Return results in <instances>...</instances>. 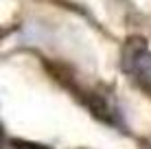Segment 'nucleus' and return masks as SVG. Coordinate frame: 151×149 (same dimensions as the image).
Returning <instances> with one entry per match:
<instances>
[{
	"mask_svg": "<svg viewBox=\"0 0 151 149\" xmlns=\"http://www.w3.org/2000/svg\"><path fill=\"white\" fill-rule=\"evenodd\" d=\"M86 105L90 107V112L96 116V119H101L103 123H110V125L118 127L121 125V114H118L116 110V101L112 99L110 92H92V94L86 96Z\"/></svg>",
	"mask_w": 151,
	"mask_h": 149,
	"instance_id": "f03ea898",
	"label": "nucleus"
},
{
	"mask_svg": "<svg viewBox=\"0 0 151 149\" xmlns=\"http://www.w3.org/2000/svg\"><path fill=\"white\" fill-rule=\"evenodd\" d=\"M123 70L151 94V53L145 46V40L132 37L127 42L123 53Z\"/></svg>",
	"mask_w": 151,
	"mask_h": 149,
	"instance_id": "f257e3e1",
	"label": "nucleus"
},
{
	"mask_svg": "<svg viewBox=\"0 0 151 149\" xmlns=\"http://www.w3.org/2000/svg\"><path fill=\"white\" fill-rule=\"evenodd\" d=\"M11 149H50V147L40 145V143H31V140H22V138H13Z\"/></svg>",
	"mask_w": 151,
	"mask_h": 149,
	"instance_id": "7ed1b4c3",
	"label": "nucleus"
}]
</instances>
